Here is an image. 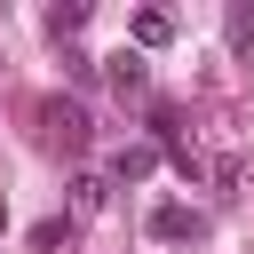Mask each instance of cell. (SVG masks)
Listing matches in <instances>:
<instances>
[{"mask_svg": "<svg viewBox=\"0 0 254 254\" xmlns=\"http://www.w3.org/2000/svg\"><path fill=\"white\" fill-rule=\"evenodd\" d=\"M79 24H87V0H64V8H48V32H56V40H71Z\"/></svg>", "mask_w": 254, "mask_h": 254, "instance_id": "8992f818", "label": "cell"}, {"mask_svg": "<svg viewBox=\"0 0 254 254\" xmlns=\"http://www.w3.org/2000/svg\"><path fill=\"white\" fill-rule=\"evenodd\" d=\"M151 238H159V246H198V238H206V214L167 198V206H151Z\"/></svg>", "mask_w": 254, "mask_h": 254, "instance_id": "7a4b0ae2", "label": "cell"}, {"mask_svg": "<svg viewBox=\"0 0 254 254\" xmlns=\"http://www.w3.org/2000/svg\"><path fill=\"white\" fill-rule=\"evenodd\" d=\"M103 79H111L119 95H143V87H151V71H143V48H119V56H103Z\"/></svg>", "mask_w": 254, "mask_h": 254, "instance_id": "3957f363", "label": "cell"}, {"mask_svg": "<svg viewBox=\"0 0 254 254\" xmlns=\"http://www.w3.org/2000/svg\"><path fill=\"white\" fill-rule=\"evenodd\" d=\"M40 135H48V143H64V151H87V135H95V127H87V111H79V103L48 95V103H40Z\"/></svg>", "mask_w": 254, "mask_h": 254, "instance_id": "6da1fadb", "label": "cell"}, {"mask_svg": "<svg viewBox=\"0 0 254 254\" xmlns=\"http://www.w3.org/2000/svg\"><path fill=\"white\" fill-rule=\"evenodd\" d=\"M175 40V16L167 8H135V48H167Z\"/></svg>", "mask_w": 254, "mask_h": 254, "instance_id": "277c9868", "label": "cell"}, {"mask_svg": "<svg viewBox=\"0 0 254 254\" xmlns=\"http://www.w3.org/2000/svg\"><path fill=\"white\" fill-rule=\"evenodd\" d=\"M151 167H159V143H127V151L111 159V175H119V183H143Z\"/></svg>", "mask_w": 254, "mask_h": 254, "instance_id": "5b68a950", "label": "cell"}]
</instances>
